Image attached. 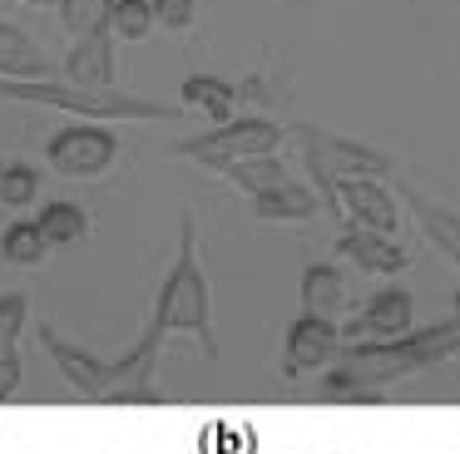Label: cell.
I'll return each instance as SVG.
<instances>
[{
    "instance_id": "44dd1931",
    "label": "cell",
    "mask_w": 460,
    "mask_h": 454,
    "mask_svg": "<svg viewBox=\"0 0 460 454\" xmlns=\"http://www.w3.org/2000/svg\"><path fill=\"white\" fill-rule=\"evenodd\" d=\"M35 223H40V232H45V242H50V247H75V242L90 237V213H84L80 203H70V197L45 203Z\"/></svg>"
},
{
    "instance_id": "4fadbf2b",
    "label": "cell",
    "mask_w": 460,
    "mask_h": 454,
    "mask_svg": "<svg viewBox=\"0 0 460 454\" xmlns=\"http://www.w3.org/2000/svg\"><path fill=\"white\" fill-rule=\"evenodd\" d=\"M114 30H100V35L70 39V55H65V84L75 89H114Z\"/></svg>"
},
{
    "instance_id": "2e32d148",
    "label": "cell",
    "mask_w": 460,
    "mask_h": 454,
    "mask_svg": "<svg viewBox=\"0 0 460 454\" xmlns=\"http://www.w3.org/2000/svg\"><path fill=\"white\" fill-rule=\"evenodd\" d=\"M0 79H50L45 49L11 20H0Z\"/></svg>"
},
{
    "instance_id": "e0dca14e",
    "label": "cell",
    "mask_w": 460,
    "mask_h": 454,
    "mask_svg": "<svg viewBox=\"0 0 460 454\" xmlns=\"http://www.w3.org/2000/svg\"><path fill=\"white\" fill-rule=\"evenodd\" d=\"M179 99H183V109H199L213 124H233V118H238V89L218 74H189L179 89Z\"/></svg>"
},
{
    "instance_id": "8992f818",
    "label": "cell",
    "mask_w": 460,
    "mask_h": 454,
    "mask_svg": "<svg viewBox=\"0 0 460 454\" xmlns=\"http://www.w3.org/2000/svg\"><path fill=\"white\" fill-rule=\"evenodd\" d=\"M45 163L60 178H100L119 163V134L94 118H75L45 144Z\"/></svg>"
},
{
    "instance_id": "52a82bcc",
    "label": "cell",
    "mask_w": 460,
    "mask_h": 454,
    "mask_svg": "<svg viewBox=\"0 0 460 454\" xmlns=\"http://www.w3.org/2000/svg\"><path fill=\"white\" fill-rule=\"evenodd\" d=\"M35 341H40V351L55 361L60 380L70 385L80 400H94V405H110L114 400V361L94 355L90 345H75L70 336H60L50 321H35Z\"/></svg>"
},
{
    "instance_id": "d4e9b609",
    "label": "cell",
    "mask_w": 460,
    "mask_h": 454,
    "mask_svg": "<svg viewBox=\"0 0 460 454\" xmlns=\"http://www.w3.org/2000/svg\"><path fill=\"white\" fill-rule=\"evenodd\" d=\"M154 5V25L164 30H189L199 20V0H149Z\"/></svg>"
},
{
    "instance_id": "3957f363",
    "label": "cell",
    "mask_w": 460,
    "mask_h": 454,
    "mask_svg": "<svg viewBox=\"0 0 460 454\" xmlns=\"http://www.w3.org/2000/svg\"><path fill=\"white\" fill-rule=\"evenodd\" d=\"M0 99H25L45 109H70L75 118H183V104H159V99L129 94V89H75L65 79H0Z\"/></svg>"
},
{
    "instance_id": "ba28073f",
    "label": "cell",
    "mask_w": 460,
    "mask_h": 454,
    "mask_svg": "<svg viewBox=\"0 0 460 454\" xmlns=\"http://www.w3.org/2000/svg\"><path fill=\"white\" fill-rule=\"evenodd\" d=\"M327 213L341 223V232H347V227H357V232H386V237H396V227H401L396 193H391L381 178H337V193H332Z\"/></svg>"
},
{
    "instance_id": "ac0fdd59",
    "label": "cell",
    "mask_w": 460,
    "mask_h": 454,
    "mask_svg": "<svg viewBox=\"0 0 460 454\" xmlns=\"http://www.w3.org/2000/svg\"><path fill=\"white\" fill-rule=\"evenodd\" d=\"M341 306H347V276H341V266L312 262L307 272H302V311L327 316V321H332Z\"/></svg>"
},
{
    "instance_id": "7402d4cb",
    "label": "cell",
    "mask_w": 460,
    "mask_h": 454,
    "mask_svg": "<svg viewBox=\"0 0 460 454\" xmlns=\"http://www.w3.org/2000/svg\"><path fill=\"white\" fill-rule=\"evenodd\" d=\"M55 15L70 39H84L114 25V0H55Z\"/></svg>"
},
{
    "instance_id": "4316f807",
    "label": "cell",
    "mask_w": 460,
    "mask_h": 454,
    "mask_svg": "<svg viewBox=\"0 0 460 454\" xmlns=\"http://www.w3.org/2000/svg\"><path fill=\"white\" fill-rule=\"evenodd\" d=\"M25 5H55V0H25Z\"/></svg>"
},
{
    "instance_id": "83f0119b",
    "label": "cell",
    "mask_w": 460,
    "mask_h": 454,
    "mask_svg": "<svg viewBox=\"0 0 460 454\" xmlns=\"http://www.w3.org/2000/svg\"><path fill=\"white\" fill-rule=\"evenodd\" d=\"M0 178H5V158H0Z\"/></svg>"
},
{
    "instance_id": "30bf717a",
    "label": "cell",
    "mask_w": 460,
    "mask_h": 454,
    "mask_svg": "<svg viewBox=\"0 0 460 454\" xmlns=\"http://www.w3.org/2000/svg\"><path fill=\"white\" fill-rule=\"evenodd\" d=\"M411 316H416V301H411L406 286H381V292L367 296L361 316H351L341 326V341L357 345V341H396V336L411 331Z\"/></svg>"
},
{
    "instance_id": "9a60e30c",
    "label": "cell",
    "mask_w": 460,
    "mask_h": 454,
    "mask_svg": "<svg viewBox=\"0 0 460 454\" xmlns=\"http://www.w3.org/2000/svg\"><path fill=\"white\" fill-rule=\"evenodd\" d=\"M252 213H258V223H307V217L322 213V197L312 193V183L288 178V183H278L272 193L252 197Z\"/></svg>"
},
{
    "instance_id": "7c38bea8",
    "label": "cell",
    "mask_w": 460,
    "mask_h": 454,
    "mask_svg": "<svg viewBox=\"0 0 460 454\" xmlns=\"http://www.w3.org/2000/svg\"><path fill=\"white\" fill-rule=\"evenodd\" d=\"M396 197L411 207V217H416L420 237H426V242L436 247V252L446 257V262H456V266H460V207L436 203V197H426L420 188H411V183H401V188H396Z\"/></svg>"
},
{
    "instance_id": "484cf974",
    "label": "cell",
    "mask_w": 460,
    "mask_h": 454,
    "mask_svg": "<svg viewBox=\"0 0 460 454\" xmlns=\"http://www.w3.org/2000/svg\"><path fill=\"white\" fill-rule=\"evenodd\" d=\"M450 321H460V286H456V306H450Z\"/></svg>"
},
{
    "instance_id": "5b68a950",
    "label": "cell",
    "mask_w": 460,
    "mask_h": 454,
    "mask_svg": "<svg viewBox=\"0 0 460 454\" xmlns=\"http://www.w3.org/2000/svg\"><path fill=\"white\" fill-rule=\"evenodd\" d=\"M278 144H282V128L272 124V118H262V114H238L233 124H218V128H208V134H199V138H183V144H173V153H179V158H193V163L213 168V173H223V168L238 163V158L278 153Z\"/></svg>"
},
{
    "instance_id": "7a4b0ae2",
    "label": "cell",
    "mask_w": 460,
    "mask_h": 454,
    "mask_svg": "<svg viewBox=\"0 0 460 454\" xmlns=\"http://www.w3.org/2000/svg\"><path fill=\"white\" fill-rule=\"evenodd\" d=\"M450 355H460V321L446 316V321L420 326V331H406V336H396V341H357V345H347L341 365L361 380V390L381 395L386 385L406 380V375L426 371V365H436V361H450Z\"/></svg>"
},
{
    "instance_id": "cb8c5ba5",
    "label": "cell",
    "mask_w": 460,
    "mask_h": 454,
    "mask_svg": "<svg viewBox=\"0 0 460 454\" xmlns=\"http://www.w3.org/2000/svg\"><path fill=\"white\" fill-rule=\"evenodd\" d=\"M114 35L119 39H144L154 30V5L149 0H114Z\"/></svg>"
},
{
    "instance_id": "603a6c76",
    "label": "cell",
    "mask_w": 460,
    "mask_h": 454,
    "mask_svg": "<svg viewBox=\"0 0 460 454\" xmlns=\"http://www.w3.org/2000/svg\"><path fill=\"white\" fill-rule=\"evenodd\" d=\"M40 168L35 163H5V178H0V203L5 207H31L35 193H40Z\"/></svg>"
},
{
    "instance_id": "8fae6325",
    "label": "cell",
    "mask_w": 460,
    "mask_h": 454,
    "mask_svg": "<svg viewBox=\"0 0 460 454\" xmlns=\"http://www.w3.org/2000/svg\"><path fill=\"white\" fill-rule=\"evenodd\" d=\"M25 326H31V292H0V405L25 380V365H21Z\"/></svg>"
},
{
    "instance_id": "d6986e66",
    "label": "cell",
    "mask_w": 460,
    "mask_h": 454,
    "mask_svg": "<svg viewBox=\"0 0 460 454\" xmlns=\"http://www.w3.org/2000/svg\"><path fill=\"white\" fill-rule=\"evenodd\" d=\"M50 257V242H45L40 223L35 217H11L0 227V262L11 266H40Z\"/></svg>"
},
{
    "instance_id": "277c9868",
    "label": "cell",
    "mask_w": 460,
    "mask_h": 454,
    "mask_svg": "<svg viewBox=\"0 0 460 454\" xmlns=\"http://www.w3.org/2000/svg\"><path fill=\"white\" fill-rule=\"evenodd\" d=\"M292 138L302 144V158H307V173H312V193L322 197V207H332L337 178L391 173V158L381 153V148L361 144V138H341V134H327V128H312V124H297Z\"/></svg>"
},
{
    "instance_id": "9c48e42d",
    "label": "cell",
    "mask_w": 460,
    "mask_h": 454,
    "mask_svg": "<svg viewBox=\"0 0 460 454\" xmlns=\"http://www.w3.org/2000/svg\"><path fill=\"white\" fill-rule=\"evenodd\" d=\"M337 345H341L337 321L302 311L297 321L288 326V336H282V380H302V375L322 371V365L337 355Z\"/></svg>"
},
{
    "instance_id": "ffe728a7",
    "label": "cell",
    "mask_w": 460,
    "mask_h": 454,
    "mask_svg": "<svg viewBox=\"0 0 460 454\" xmlns=\"http://www.w3.org/2000/svg\"><path fill=\"white\" fill-rule=\"evenodd\" d=\"M223 178H228L238 193H248V197H262V193H272L278 183H288V163H282L278 153H258V158H238V163H228L223 168Z\"/></svg>"
},
{
    "instance_id": "6da1fadb",
    "label": "cell",
    "mask_w": 460,
    "mask_h": 454,
    "mask_svg": "<svg viewBox=\"0 0 460 454\" xmlns=\"http://www.w3.org/2000/svg\"><path fill=\"white\" fill-rule=\"evenodd\" d=\"M169 336H189L203 345L208 361H218V336H213V286L199 262V232H193V213L179 223V252H173L169 272H164L159 292H154V311L144 336L124 355H114V400L110 405H154L159 385H154V365Z\"/></svg>"
},
{
    "instance_id": "5bb4252c",
    "label": "cell",
    "mask_w": 460,
    "mask_h": 454,
    "mask_svg": "<svg viewBox=\"0 0 460 454\" xmlns=\"http://www.w3.org/2000/svg\"><path fill=\"white\" fill-rule=\"evenodd\" d=\"M337 252L347 257L351 266L371 272V276H396V272L411 266V252L386 232H357V227H347V232L337 237Z\"/></svg>"
}]
</instances>
